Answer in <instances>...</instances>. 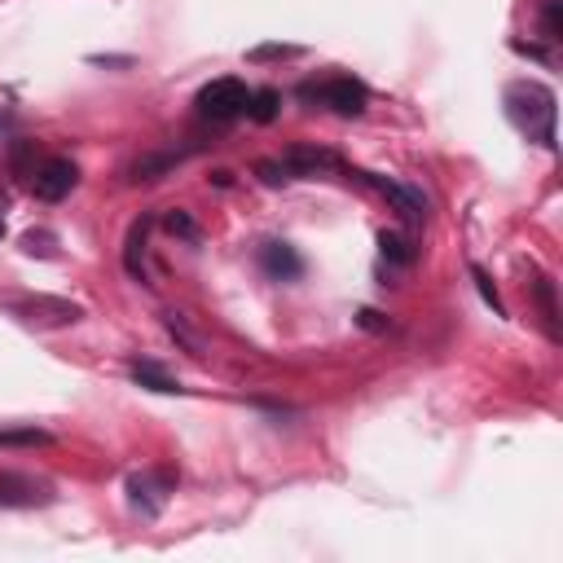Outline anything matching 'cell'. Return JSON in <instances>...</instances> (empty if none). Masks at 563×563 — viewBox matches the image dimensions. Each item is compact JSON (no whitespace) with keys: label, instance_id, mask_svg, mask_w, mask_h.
Returning <instances> with one entry per match:
<instances>
[{"label":"cell","instance_id":"obj_1","mask_svg":"<svg viewBox=\"0 0 563 563\" xmlns=\"http://www.w3.org/2000/svg\"><path fill=\"white\" fill-rule=\"evenodd\" d=\"M501 106H506V119L528 141H537L541 150H554V114L559 110H554V92L541 79H515V84H506Z\"/></svg>","mask_w":563,"mask_h":563},{"label":"cell","instance_id":"obj_2","mask_svg":"<svg viewBox=\"0 0 563 563\" xmlns=\"http://www.w3.org/2000/svg\"><path fill=\"white\" fill-rule=\"evenodd\" d=\"M330 172H343V158H339L334 150H325V145H312V141L290 145V150L277 154V158H260V163H255V176H260L264 185L317 180V176H330Z\"/></svg>","mask_w":563,"mask_h":563},{"label":"cell","instance_id":"obj_3","mask_svg":"<svg viewBox=\"0 0 563 563\" xmlns=\"http://www.w3.org/2000/svg\"><path fill=\"white\" fill-rule=\"evenodd\" d=\"M295 97L303 106H321L330 114H343V119H356L365 114L369 106V88L356 79V75H321V79H303L295 88Z\"/></svg>","mask_w":563,"mask_h":563},{"label":"cell","instance_id":"obj_4","mask_svg":"<svg viewBox=\"0 0 563 563\" xmlns=\"http://www.w3.org/2000/svg\"><path fill=\"white\" fill-rule=\"evenodd\" d=\"M246 101H251V88L238 75H220V79H211V84H202L194 92V110L207 123H233V119H242L246 114Z\"/></svg>","mask_w":563,"mask_h":563},{"label":"cell","instance_id":"obj_5","mask_svg":"<svg viewBox=\"0 0 563 563\" xmlns=\"http://www.w3.org/2000/svg\"><path fill=\"white\" fill-rule=\"evenodd\" d=\"M26 185H31V194H35L40 202H62V198L79 185V163H75V158H62V154L35 158V167L26 172Z\"/></svg>","mask_w":563,"mask_h":563},{"label":"cell","instance_id":"obj_6","mask_svg":"<svg viewBox=\"0 0 563 563\" xmlns=\"http://www.w3.org/2000/svg\"><path fill=\"white\" fill-rule=\"evenodd\" d=\"M123 488H128V506L141 519H158V510L176 493V471H132Z\"/></svg>","mask_w":563,"mask_h":563},{"label":"cell","instance_id":"obj_7","mask_svg":"<svg viewBox=\"0 0 563 563\" xmlns=\"http://www.w3.org/2000/svg\"><path fill=\"white\" fill-rule=\"evenodd\" d=\"M356 180L374 185V189L396 207V216L409 220V224L427 220V211H431V198H427L418 185H405V180H396V176H378V172H356Z\"/></svg>","mask_w":563,"mask_h":563},{"label":"cell","instance_id":"obj_8","mask_svg":"<svg viewBox=\"0 0 563 563\" xmlns=\"http://www.w3.org/2000/svg\"><path fill=\"white\" fill-rule=\"evenodd\" d=\"M53 501V488L26 471H0V506L9 510H26V506H44Z\"/></svg>","mask_w":563,"mask_h":563},{"label":"cell","instance_id":"obj_9","mask_svg":"<svg viewBox=\"0 0 563 563\" xmlns=\"http://www.w3.org/2000/svg\"><path fill=\"white\" fill-rule=\"evenodd\" d=\"M255 264H260V273L273 277V282H295V277H303V255H299L290 242H282V238L260 242Z\"/></svg>","mask_w":563,"mask_h":563},{"label":"cell","instance_id":"obj_10","mask_svg":"<svg viewBox=\"0 0 563 563\" xmlns=\"http://www.w3.org/2000/svg\"><path fill=\"white\" fill-rule=\"evenodd\" d=\"M150 229H154V216H136L128 238H123V268L136 282H145V238H150Z\"/></svg>","mask_w":563,"mask_h":563},{"label":"cell","instance_id":"obj_11","mask_svg":"<svg viewBox=\"0 0 563 563\" xmlns=\"http://www.w3.org/2000/svg\"><path fill=\"white\" fill-rule=\"evenodd\" d=\"M185 154H189V150H158V154H141V158L128 167V180H132V185H141V180H163L172 167H180V163H185Z\"/></svg>","mask_w":563,"mask_h":563},{"label":"cell","instance_id":"obj_12","mask_svg":"<svg viewBox=\"0 0 563 563\" xmlns=\"http://www.w3.org/2000/svg\"><path fill=\"white\" fill-rule=\"evenodd\" d=\"M128 374H132V383H141V387H150V391H163V396L185 391L180 378H172V374H167L158 361H150V356H132V361H128Z\"/></svg>","mask_w":563,"mask_h":563},{"label":"cell","instance_id":"obj_13","mask_svg":"<svg viewBox=\"0 0 563 563\" xmlns=\"http://www.w3.org/2000/svg\"><path fill=\"white\" fill-rule=\"evenodd\" d=\"M532 273V295H537V308H541V325H545V334L559 343V303H554V282H550V273H541V268H528Z\"/></svg>","mask_w":563,"mask_h":563},{"label":"cell","instance_id":"obj_14","mask_svg":"<svg viewBox=\"0 0 563 563\" xmlns=\"http://www.w3.org/2000/svg\"><path fill=\"white\" fill-rule=\"evenodd\" d=\"M378 255H383L387 264H396V268H409V264L418 260V246H413L409 233H400V229H383V233H378Z\"/></svg>","mask_w":563,"mask_h":563},{"label":"cell","instance_id":"obj_15","mask_svg":"<svg viewBox=\"0 0 563 563\" xmlns=\"http://www.w3.org/2000/svg\"><path fill=\"white\" fill-rule=\"evenodd\" d=\"M277 110H282V92H277V88H251L246 119H255V123H273Z\"/></svg>","mask_w":563,"mask_h":563},{"label":"cell","instance_id":"obj_16","mask_svg":"<svg viewBox=\"0 0 563 563\" xmlns=\"http://www.w3.org/2000/svg\"><path fill=\"white\" fill-rule=\"evenodd\" d=\"M44 444H53V435L40 431V427H13V431H0V449H44Z\"/></svg>","mask_w":563,"mask_h":563},{"label":"cell","instance_id":"obj_17","mask_svg":"<svg viewBox=\"0 0 563 563\" xmlns=\"http://www.w3.org/2000/svg\"><path fill=\"white\" fill-rule=\"evenodd\" d=\"M163 229H167L172 238H185V242H198V238H202V229L194 224V216H189L185 207H172V211L163 216Z\"/></svg>","mask_w":563,"mask_h":563},{"label":"cell","instance_id":"obj_18","mask_svg":"<svg viewBox=\"0 0 563 563\" xmlns=\"http://www.w3.org/2000/svg\"><path fill=\"white\" fill-rule=\"evenodd\" d=\"M537 22H541V40H545V44H559V40H563L559 0H541V13H537Z\"/></svg>","mask_w":563,"mask_h":563},{"label":"cell","instance_id":"obj_19","mask_svg":"<svg viewBox=\"0 0 563 563\" xmlns=\"http://www.w3.org/2000/svg\"><path fill=\"white\" fill-rule=\"evenodd\" d=\"M471 277H475V286H479V295H484V303L497 312V317H506V303L497 299V286H493V277L479 268V264H471Z\"/></svg>","mask_w":563,"mask_h":563},{"label":"cell","instance_id":"obj_20","mask_svg":"<svg viewBox=\"0 0 563 563\" xmlns=\"http://www.w3.org/2000/svg\"><path fill=\"white\" fill-rule=\"evenodd\" d=\"M303 48L299 44H260V48H251L246 53V62H268V57H299Z\"/></svg>","mask_w":563,"mask_h":563},{"label":"cell","instance_id":"obj_21","mask_svg":"<svg viewBox=\"0 0 563 563\" xmlns=\"http://www.w3.org/2000/svg\"><path fill=\"white\" fill-rule=\"evenodd\" d=\"M383 312H374V308H361V325L365 330H391V321H378Z\"/></svg>","mask_w":563,"mask_h":563},{"label":"cell","instance_id":"obj_22","mask_svg":"<svg viewBox=\"0 0 563 563\" xmlns=\"http://www.w3.org/2000/svg\"><path fill=\"white\" fill-rule=\"evenodd\" d=\"M0 238H4V220H0Z\"/></svg>","mask_w":563,"mask_h":563}]
</instances>
